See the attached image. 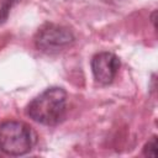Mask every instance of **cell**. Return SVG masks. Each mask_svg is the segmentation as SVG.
<instances>
[{
	"label": "cell",
	"instance_id": "1",
	"mask_svg": "<svg viewBox=\"0 0 158 158\" xmlns=\"http://www.w3.org/2000/svg\"><path fill=\"white\" fill-rule=\"evenodd\" d=\"M67 107V93L59 86H52L37 95L27 105L26 112L35 122L46 126L59 123Z\"/></svg>",
	"mask_w": 158,
	"mask_h": 158
},
{
	"label": "cell",
	"instance_id": "2",
	"mask_svg": "<svg viewBox=\"0 0 158 158\" xmlns=\"http://www.w3.org/2000/svg\"><path fill=\"white\" fill-rule=\"evenodd\" d=\"M35 131L21 121H5L0 125V149L7 156L27 154L35 146Z\"/></svg>",
	"mask_w": 158,
	"mask_h": 158
},
{
	"label": "cell",
	"instance_id": "3",
	"mask_svg": "<svg viewBox=\"0 0 158 158\" xmlns=\"http://www.w3.org/2000/svg\"><path fill=\"white\" fill-rule=\"evenodd\" d=\"M73 32L64 26L56 23L43 25L35 36V44L38 51L47 54L63 52L74 44Z\"/></svg>",
	"mask_w": 158,
	"mask_h": 158
},
{
	"label": "cell",
	"instance_id": "4",
	"mask_svg": "<svg viewBox=\"0 0 158 158\" xmlns=\"http://www.w3.org/2000/svg\"><path fill=\"white\" fill-rule=\"evenodd\" d=\"M120 69V59L111 52L96 53L91 59V70L94 79L101 85H109L114 81Z\"/></svg>",
	"mask_w": 158,
	"mask_h": 158
},
{
	"label": "cell",
	"instance_id": "5",
	"mask_svg": "<svg viewBox=\"0 0 158 158\" xmlns=\"http://www.w3.org/2000/svg\"><path fill=\"white\" fill-rule=\"evenodd\" d=\"M157 136H153L143 147V154L146 157H156L157 156Z\"/></svg>",
	"mask_w": 158,
	"mask_h": 158
}]
</instances>
